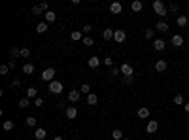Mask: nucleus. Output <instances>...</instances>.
<instances>
[{
    "mask_svg": "<svg viewBox=\"0 0 189 140\" xmlns=\"http://www.w3.org/2000/svg\"><path fill=\"white\" fill-rule=\"evenodd\" d=\"M153 12L157 13V15H161V17H166V13H168V8H166L161 0H155L153 2Z\"/></svg>",
    "mask_w": 189,
    "mask_h": 140,
    "instance_id": "f257e3e1",
    "label": "nucleus"
},
{
    "mask_svg": "<svg viewBox=\"0 0 189 140\" xmlns=\"http://www.w3.org/2000/svg\"><path fill=\"white\" fill-rule=\"evenodd\" d=\"M49 93H51V95H61V93H62V83L57 81V80H53V81L49 83Z\"/></svg>",
    "mask_w": 189,
    "mask_h": 140,
    "instance_id": "f03ea898",
    "label": "nucleus"
},
{
    "mask_svg": "<svg viewBox=\"0 0 189 140\" xmlns=\"http://www.w3.org/2000/svg\"><path fill=\"white\" fill-rule=\"evenodd\" d=\"M53 78H55V68H46V70H43L42 72V80L43 81H53Z\"/></svg>",
    "mask_w": 189,
    "mask_h": 140,
    "instance_id": "7ed1b4c3",
    "label": "nucleus"
},
{
    "mask_svg": "<svg viewBox=\"0 0 189 140\" xmlns=\"http://www.w3.org/2000/svg\"><path fill=\"white\" fill-rule=\"evenodd\" d=\"M110 12H112L114 15H119L121 12H123V4L121 2H112L110 4Z\"/></svg>",
    "mask_w": 189,
    "mask_h": 140,
    "instance_id": "20e7f679",
    "label": "nucleus"
},
{
    "mask_svg": "<svg viewBox=\"0 0 189 140\" xmlns=\"http://www.w3.org/2000/svg\"><path fill=\"white\" fill-rule=\"evenodd\" d=\"M136 115L140 117V119H148V117H149V108H148V106H142V108H138Z\"/></svg>",
    "mask_w": 189,
    "mask_h": 140,
    "instance_id": "39448f33",
    "label": "nucleus"
},
{
    "mask_svg": "<svg viewBox=\"0 0 189 140\" xmlns=\"http://www.w3.org/2000/svg\"><path fill=\"white\" fill-rule=\"evenodd\" d=\"M170 42H172V46L178 49V47H182V46H183V36H180V34H174Z\"/></svg>",
    "mask_w": 189,
    "mask_h": 140,
    "instance_id": "423d86ee",
    "label": "nucleus"
},
{
    "mask_svg": "<svg viewBox=\"0 0 189 140\" xmlns=\"http://www.w3.org/2000/svg\"><path fill=\"white\" fill-rule=\"evenodd\" d=\"M164 47H166V44H164V40H161V38H157V40H153V49H155V51H164Z\"/></svg>",
    "mask_w": 189,
    "mask_h": 140,
    "instance_id": "0eeeda50",
    "label": "nucleus"
},
{
    "mask_svg": "<svg viewBox=\"0 0 189 140\" xmlns=\"http://www.w3.org/2000/svg\"><path fill=\"white\" fill-rule=\"evenodd\" d=\"M157 129H159V123H157V121H148V125H146V131H148V134L157 133Z\"/></svg>",
    "mask_w": 189,
    "mask_h": 140,
    "instance_id": "6e6552de",
    "label": "nucleus"
},
{
    "mask_svg": "<svg viewBox=\"0 0 189 140\" xmlns=\"http://www.w3.org/2000/svg\"><path fill=\"white\" fill-rule=\"evenodd\" d=\"M80 96H81V91H74V89H72V91L68 93V100H70L72 104H76L77 100H80Z\"/></svg>",
    "mask_w": 189,
    "mask_h": 140,
    "instance_id": "1a4fd4ad",
    "label": "nucleus"
},
{
    "mask_svg": "<svg viewBox=\"0 0 189 140\" xmlns=\"http://www.w3.org/2000/svg\"><path fill=\"white\" fill-rule=\"evenodd\" d=\"M127 34H125V30H115L114 32V40L117 42V44H121V42H125Z\"/></svg>",
    "mask_w": 189,
    "mask_h": 140,
    "instance_id": "9d476101",
    "label": "nucleus"
},
{
    "mask_svg": "<svg viewBox=\"0 0 189 140\" xmlns=\"http://www.w3.org/2000/svg\"><path fill=\"white\" fill-rule=\"evenodd\" d=\"M43 19H46V23H53V21H57V13L53 9H49V12L43 13Z\"/></svg>",
    "mask_w": 189,
    "mask_h": 140,
    "instance_id": "9b49d317",
    "label": "nucleus"
},
{
    "mask_svg": "<svg viewBox=\"0 0 189 140\" xmlns=\"http://www.w3.org/2000/svg\"><path fill=\"white\" fill-rule=\"evenodd\" d=\"M66 117H68V119H76L77 117V108L76 106H68V108H66Z\"/></svg>",
    "mask_w": 189,
    "mask_h": 140,
    "instance_id": "f8f14e48",
    "label": "nucleus"
},
{
    "mask_svg": "<svg viewBox=\"0 0 189 140\" xmlns=\"http://www.w3.org/2000/svg\"><path fill=\"white\" fill-rule=\"evenodd\" d=\"M121 74H123V76H132V66L129 62H125V64H121Z\"/></svg>",
    "mask_w": 189,
    "mask_h": 140,
    "instance_id": "ddd939ff",
    "label": "nucleus"
},
{
    "mask_svg": "<svg viewBox=\"0 0 189 140\" xmlns=\"http://www.w3.org/2000/svg\"><path fill=\"white\" fill-rule=\"evenodd\" d=\"M87 64H89V68H98V66H100V59H98V57H91V59H89L87 61Z\"/></svg>",
    "mask_w": 189,
    "mask_h": 140,
    "instance_id": "4468645a",
    "label": "nucleus"
},
{
    "mask_svg": "<svg viewBox=\"0 0 189 140\" xmlns=\"http://www.w3.org/2000/svg\"><path fill=\"white\" fill-rule=\"evenodd\" d=\"M166 66H168V62L163 61V59L155 62V70H157V72H164V70H166Z\"/></svg>",
    "mask_w": 189,
    "mask_h": 140,
    "instance_id": "2eb2a0df",
    "label": "nucleus"
},
{
    "mask_svg": "<svg viewBox=\"0 0 189 140\" xmlns=\"http://www.w3.org/2000/svg\"><path fill=\"white\" fill-rule=\"evenodd\" d=\"M23 74H27V76L34 74V64H32V62H25L23 64Z\"/></svg>",
    "mask_w": 189,
    "mask_h": 140,
    "instance_id": "dca6fc26",
    "label": "nucleus"
},
{
    "mask_svg": "<svg viewBox=\"0 0 189 140\" xmlns=\"http://www.w3.org/2000/svg\"><path fill=\"white\" fill-rule=\"evenodd\" d=\"M155 30H161V32H166L168 30V23H166V21H157V25H155Z\"/></svg>",
    "mask_w": 189,
    "mask_h": 140,
    "instance_id": "f3484780",
    "label": "nucleus"
},
{
    "mask_svg": "<svg viewBox=\"0 0 189 140\" xmlns=\"http://www.w3.org/2000/svg\"><path fill=\"white\" fill-rule=\"evenodd\" d=\"M142 8H144V4L140 2V0H132V2H130V9H132V12H142Z\"/></svg>",
    "mask_w": 189,
    "mask_h": 140,
    "instance_id": "a211bd4d",
    "label": "nucleus"
},
{
    "mask_svg": "<svg viewBox=\"0 0 189 140\" xmlns=\"http://www.w3.org/2000/svg\"><path fill=\"white\" fill-rule=\"evenodd\" d=\"M47 25H49V23H46V21L38 23V25H36V32H38V34H43V32H47Z\"/></svg>",
    "mask_w": 189,
    "mask_h": 140,
    "instance_id": "6ab92c4d",
    "label": "nucleus"
},
{
    "mask_svg": "<svg viewBox=\"0 0 189 140\" xmlns=\"http://www.w3.org/2000/svg\"><path fill=\"white\" fill-rule=\"evenodd\" d=\"M46 136H47L46 129H36V131H34V138H36V140H43Z\"/></svg>",
    "mask_w": 189,
    "mask_h": 140,
    "instance_id": "aec40b11",
    "label": "nucleus"
},
{
    "mask_svg": "<svg viewBox=\"0 0 189 140\" xmlns=\"http://www.w3.org/2000/svg\"><path fill=\"white\" fill-rule=\"evenodd\" d=\"M96 102H98V96H96L95 93H89V95H87V104H89V106H95Z\"/></svg>",
    "mask_w": 189,
    "mask_h": 140,
    "instance_id": "412c9836",
    "label": "nucleus"
},
{
    "mask_svg": "<svg viewBox=\"0 0 189 140\" xmlns=\"http://www.w3.org/2000/svg\"><path fill=\"white\" fill-rule=\"evenodd\" d=\"M114 28H106V30H102V38L104 40H114Z\"/></svg>",
    "mask_w": 189,
    "mask_h": 140,
    "instance_id": "4be33fe9",
    "label": "nucleus"
},
{
    "mask_svg": "<svg viewBox=\"0 0 189 140\" xmlns=\"http://www.w3.org/2000/svg\"><path fill=\"white\" fill-rule=\"evenodd\" d=\"M112 138L114 140H123L125 136H123V131H121V129H114L112 131Z\"/></svg>",
    "mask_w": 189,
    "mask_h": 140,
    "instance_id": "5701e85b",
    "label": "nucleus"
},
{
    "mask_svg": "<svg viewBox=\"0 0 189 140\" xmlns=\"http://www.w3.org/2000/svg\"><path fill=\"white\" fill-rule=\"evenodd\" d=\"M28 106H30V99H28V96L19 99V108H28Z\"/></svg>",
    "mask_w": 189,
    "mask_h": 140,
    "instance_id": "b1692460",
    "label": "nucleus"
},
{
    "mask_svg": "<svg viewBox=\"0 0 189 140\" xmlns=\"http://www.w3.org/2000/svg\"><path fill=\"white\" fill-rule=\"evenodd\" d=\"M172 100H174V104H176V106H183V104H185V100H183V95H180V93H178V95L174 96Z\"/></svg>",
    "mask_w": 189,
    "mask_h": 140,
    "instance_id": "393cba45",
    "label": "nucleus"
},
{
    "mask_svg": "<svg viewBox=\"0 0 189 140\" xmlns=\"http://www.w3.org/2000/svg\"><path fill=\"white\" fill-rule=\"evenodd\" d=\"M72 40L74 42H80V40H83V36H81V30H72Z\"/></svg>",
    "mask_w": 189,
    "mask_h": 140,
    "instance_id": "a878e982",
    "label": "nucleus"
},
{
    "mask_svg": "<svg viewBox=\"0 0 189 140\" xmlns=\"http://www.w3.org/2000/svg\"><path fill=\"white\" fill-rule=\"evenodd\" d=\"M9 55H12L13 59H15V57H21V49H19L17 46H12V49H9Z\"/></svg>",
    "mask_w": 189,
    "mask_h": 140,
    "instance_id": "bb28decb",
    "label": "nucleus"
},
{
    "mask_svg": "<svg viewBox=\"0 0 189 140\" xmlns=\"http://www.w3.org/2000/svg\"><path fill=\"white\" fill-rule=\"evenodd\" d=\"M176 23H178V27H185V25H187V17H185V15H178Z\"/></svg>",
    "mask_w": 189,
    "mask_h": 140,
    "instance_id": "cd10ccee",
    "label": "nucleus"
},
{
    "mask_svg": "<svg viewBox=\"0 0 189 140\" xmlns=\"http://www.w3.org/2000/svg\"><path fill=\"white\" fill-rule=\"evenodd\" d=\"M36 95H38L36 87H28L27 89V96H28V99H36Z\"/></svg>",
    "mask_w": 189,
    "mask_h": 140,
    "instance_id": "c85d7f7f",
    "label": "nucleus"
},
{
    "mask_svg": "<svg viewBox=\"0 0 189 140\" xmlns=\"http://www.w3.org/2000/svg\"><path fill=\"white\" fill-rule=\"evenodd\" d=\"M27 127H36V117L34 115H30V117H27Z\"/></svg>",
    "mask_w": 189,
    "mask_h": 140,
    "instance_id": "c756f323",
    "label": "nucleus"
},
{
    "mask_svg": "<svg viewBox=\"0 0 189 140\" xmlns=\"http://www.w3.org/2000/svg\"><path fill=\"white\" fill-rule=\"evenodd\" d=\"M144 36H146V40H155V30H146V32H144Z\"/></svg>",
    "mask_w": 189,
    "mask_h": 140,
    "instance_id": "7c9ffc66",
    "label": "nucleus"
},
{
    "mask_svg": "<svg viewBox=\"0 0 189 140\" xmlns=\"http://www.w3.org/2000/svg\"><path fill=\"white\" fill-rule=\"evenodd\" d=\"M119 74H121V68H117V66H112V68H110V76H119Z\"/></svg>",
    "mask_w": 189,
    "mask_h": 140,
    "instance_id": "2f4dec72",
    "label": "nucleus"
},
{
    "mask_svg": "<svg viewBox=\"0 0 189 140\" xmlns=\"http://www.w3.org/2000/svg\"><path fill=\"white\" fill-rule=\"evenodd\" d=\"M21 57L28 59V57H30V49H28V47H21Z\"/></svg>",
    "mask_w": 189,
    "mask_h": 140,
    "instance_id": "473e14b6",
    "label": "nucleus"
},
{
    "mask_svg": "<svg viewBox=\"0 0 189 140\" xmlns=\"http://www.w3.org/2000/svg\"><path fill=\"white\" fill-rule=\"evenodd\" d=\"M15 127L13 121H4V131H12V129Z\"/></svg>",
    "mask_w": 189,
    "mask_h": 140,
    "instance_id": "72a5a7b5",
    "label": "nucleus"
},
{
    "mask_svg": "<svg viewBox=\"0 0 189 140\" xmlns=\"http://www.w3.org/2000/svg\"><path fill=\"white\" fill-rule=\"evenodd\" d=\"M81 42H83V46H87V47H91V46H93V38H89V36H85Z\"/></svg>",
    "mask_w": 189,
    "mask_h": 140,
    "instance_id": "f704fd0d",
    "label": "nucleus"
},
{
    "mask_svg": "<svg viewBox=\"0 0 189 140\" xmlns=\"http://www.w3.org/2000/svg\"><path fill=\"white\" fill-rule=\"evenodd\" d=\"M80 91H81V93H85V95H89V91H91V87H89V83H83L81 87H80Z\"/></svg>",
    "mask_w": 189,
    "mask_h": 140,
    "instance_id": "c9c22d12",
    "label": "nucleus"
},
{
    "mask_svg": "<svg viewBox=\"0 0 189 140\" xmlns=\"http://www.w3.org/2000/svg\"><path fill=\"white\" fill-rule=\"evenodd\" d=\"M102 62L106 64V66H110V68H112V66H114V59H112V57H106V59H104Z\"/></svg>",
    "mask_w": 189,
    "mask_h": 140,
    "instance_id": "e433bc0d",
    "label": "nucleus"
},
{
    "mask_svg": "<svg viewBox=\"0 0 189 140\" xmlns=\"http://www.w3.org/2000/svg\"><path fill=\"white\" fill-rule=\"evenodd\" d=\"M134 81V76H123V83L125 85H129V83H132Z\"/></svg>",
    "mask_w": 189,
    "mask_h": 140,
    "instance_id": "4c0bfd02",
    "label": "nucleus"
},
{
    "mask_svg": "<svg viewBox=\"0 0 189 140\" xmlns=\"http://www.w3.org/2000/svg\"><path fill=\"white\" fill-rule=\"evenodd\" d=\"M34 106H40V108L43 106V99H42V96H36V99H34Z\"/></svg>",
    "mask_w": 189,
    "mask_h": 140,
    "instance_id": "58836bf2",
    "label": "nucleus"
},
{
    "mask_svg": "<svg viewBox=\"0 0 189 140\" xmlns=\"http://www.w3.org/2000/svg\"><path fill=\"white\" fill-rule=\"evenodd\" d=\"M8 70H9V66H8V64H2V66H0V74H2V76H6V74H8Z\"/></svg>",
    "mask_w": 189,
    "mask_h": 140,
    "instance_id": "ea45409f",
    "label": "nucleus"
},
{
    "mask_svg": "<svg viewBox=\"0 0 189 140\" xmlns=\"http://www.w3.org/2000/svg\"><path fill=\"white\" fill-rule=\"evenodd\" d=\"M40 8H42V12H43V13L49 12V4H47V2H42V4H40Z\"/></svg>",
    "mask_w": 189,
    "mask_h": 140,
    "instance_id": "a19ab883",
    "label": "nucleus"
},
{
    "mask_svg": "<svg viewBox=\"0 0 189 140\" xmlns=\"http://www.w3.org/2000/svg\"><path fill=\"white\" fill-rule=\"evenodd\" d=\"M32 13H34V15H40V13H42V8H40V6H34V8H32Z\"/></svg>",
    "mask_w": 189,
    "mask_h": 140,
    "instance_id": "79ce46f5",
    "label": "nucleus"
},
{
    "mask_svg": "<svg viewBox=\"0 0 189 140\" xmlns=\"http://www.w3.org/2000/svg\"><path fill=\"white\" fill-rule=\"evenodd\" d=\"M168 9H170V12H178V4H168Z\"/></svg>",
    "mask_w": 189,
    "mask_h": 140,
    "instance_id": "37998d69",
    "label": "nucleus"
},
{
    "mask_svg": "<svg viewBox=\"0 0 189 140\" xmlns=\"http://www.w3.org/2000/svg\"><path fill=\"white\" fill-rule=\"evenodd\" d=\"M81 30H83V32H85V34H87V32H91V30H93V27H91V25H85V27H83Z\"/></svg>",
    "mask_w": 189,
    "mask_h": 140,
    "instance_id": "c03bdc74",
    "label": "nucleus"
},
{
    "mask_svg": "<svg viewBox=\"0 0 189 140\" xmlns=\"http://www.w3.org/2000/svg\"><path fill=\"white\" fill-rule=\"evenodd\" d=\"M12 85H13V87H19V85H21V80H19V78H15V80L12 81Z\"/></svg>",
    "mask_w": 189,
    "mask_h": 140,
    "instance_id": "a18cd8bd",
    "label": "nucleus"
},
{
    "mask_svg": "<svg viewBox=\"0 0 189 140\" xmlns=\"http://www.w3.org/2000/svg\"><path fill=\"white\" fill-rule=\"evenodd\" d=\"M8 66L9 68H15V61H8Z\"/></svg>",
    "mask_w": 189,
    "mask_h": 140,
    "instance_id": "49530a36",
    "label": "nucleus"
},
{
    "mask_svg": "<svg viewBox=\"0 0 189 140\" xmlns=\"http://www.w3.org/2000/svg\"><path fill=\"white\" fill-rule=\"evenodd\" d=\"M183 110H185V112L189 114V102H185V104H183Z\"/></svg>",
    "mask_w": 189,
    "mask_h": 140,
    "instance_id": "de8ad7c7",
    "label": "nucleus"
},
{
    "mask_svg": "<svg viewBox=\"0 0 189 140\" xmlns=\"http://www.w3.org/2000/svg\"><path fill=\"white\" fill-rule=\"evenodd\" d=\"M53 140H64V138H62V136H55Z\"/></svg>",
    "mask_w": 189,
    "mask_h": 140,
    "instance_id": "09e8293b",
    "label": "nucleus"
},
{
    "mask_svg": "<svg viewBox=\"0 0 189 140\" xmlns=\"http://www.w3.org/2000/svg\"><path fill=\"white\" fill-rule=\"evenodd\" d=\"M123 140H129V138H123Z\"/></svg>",
    "mask_w": 189,
    "mask_h": 140,
    "instance_id": "8fccbe9b",
    "label": "nucleus"
},
{
    "mask_svg": "<svg viewBox=\"0 0 189 140\" xmlns=\"http://www.w3.org/2000/svg\"><path fill=\"white\" fill-rule=\"evenodd\" d=\"M72 140H74V138H72Z\"/></svg>",
    "mask_w": 189,
    "mask_h": 140,
    "instance_id": "3c124183",
    "label": "nucleus"
}]
</instances>
